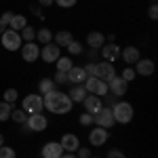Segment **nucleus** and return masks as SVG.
I'll use <instances>...</instances> for the list:
<instances>
[{"label":"nucleus","instance_id":"nucleus-9","mask_svg":"<svg viewBox=\"0 0 158 158\" xmlns=\"http://www.w3.org/2000/svg\"><path fill=\"white\" fill-rule=\"evenodd\" d=\"M59 57H61V49L55 42H49V44L40 47V59L44 61V63H55Z\"/></svg>","mask_w":158,"mask_h":158},{"label":"nucleus","instance_id":"nucleus-7","mask_svg":"<svg viewBox=\"0 0 158 158\" xmlns=\"http://www.w3.org/2000/svg\"><path fill=\"white\" fill-rule=\"evenodd\" d=\"M19 53H21V59L23 61L34 63V61L40 59V44H38L36 40H34V42H23L21 49H19Z\"/></svg>","mask_w":158,"mask_h":158},{"label":"nucleus","instance_id":"nucleus-32","mask_svg":"<svg viewBox=\"0 0 158 158\" xmlns=\"http://www.w3.org/2000/svg\"><path fill=\"white\" fill-rule=\"evenodd\" d=\"M135 76H137V74H135V70L131 68V65H127V68L122 70V74H120V78H122V80H127V82L135 80Z\"/></svg>","mask_w":158,"mask_h":158},{"label":"nucleus","instance_id":"nucleus-40","mask_svg":"<svg viewBox=\"0 0 158 158\" xmlns=\"http://www.w3.org/2000/svg\"><path fill=\"white\" fill-rule=\"evenodd\" d=\"M85 72H86V76H95V61H89V63H86Z\"/></svg>","mask_w":158,"mask_h":158},{"label":"nucleus","instance_id":"nucleus-1","mask_svg":"<svg viewBox=\"0 0 158 158\" xmlns=\"http://www.w3.org/2000/svg\"><path fill=\"white\" fill-rule=\"evenodd\" d=\"M42 103H44V110H49L51 114H57V116L70 114L72 108H74V101L68 97V93H63L59 89L42 95Z\"/></svg>","mask_w":158,"mask_h":158},{"label":"nucleus","instance_id":"nucleus-6","mask_svg":"<svg viewBox=\"0 0 158 158\" xmlns=\"http://www.w3.org/2000/svg\"><path fill=\"white\" fill-rule=\"evenodd\" d=\"M25 127L30 129V133H40V131H47L49 120H47V116L42 112L40 114H30L27 120H25Z\"/></svg>","mask_w":158,"mask_h":158},{"label":"nucleus","instance_id":"nucleus-35","mask_svg":"<svg viewBox=\"0 0 158 158\" xmlns=\"http://www.w3.org/2000/svg\"><path fill=\"white\" fill-rule=\"evenodd\" d=\"M57 6H61V9H72V6H76V2L78 0H53Z\"/></svg>","mask_w":158,"mask_h":158},{"label":"nucleus","instance_id":"nucleus-16","mask_svg":"<svg viewBox=\"0 0 158 158\" xmlns=\"http://www.w3.org/2000/svg\"><path fill=\"white\" fill-rule=\"evenodd\" d=\"M82 106H85V112L86 114H97L99 110L103 108V101H101V97H97V95H86L85 101H82Z\"/></svg>","mask_w":158,"mask_h":158},{"label":"nucleus","instance_id":"nucleus-33","mask_svg":"<svg viewBox=\"0 0 158 158\" xmlns=\"http://www.w3.org/2000/svg\"><path fill=\"white\" fill-rule=\"evenodd\" d=\"M0 158H17V152L9 146H0Z\"/></svg>","mask_w":158,"mask_h":158},{"label":"nucleus","instance_id":"nucleus-36","mask_svg":"<svg viewBox=\"0 0 158 158\" xmlns=\"http://www.w3.org/2000/svg\"><path fill=\"white\" fill-rule=\"evenodd\" d=\"M80 124L82 127H93V114H80Z\"/></svg>","mask_w":158,"mask_h":158},{"label":"nucleus","instance_id":"nucleus-10","mask_svg":"<svg viewBox=\"0 0 158 158\" xmlns=\"http://www.w3.org/2000/svg\"><path fill=\"white\" fill-rule=\"evenodd\" d=\"M108 91L112 93V95H116V97H124L127 91H129V82L122 80L120 76L116 74V76H112V78L108 80Z\"/></svg>","mask_w":158,"mask_h":158},{"label":"nucleus","instance_id":"nucleus-24","mask_svg":"<svg viewBox=\"0 0 158 158\" xmlns=\"http://www.w3.org/2000/svg\"><path fill=\"white\" fill-rule=\"evenodd\" d=\"M25 25H27V19H25L23 15H19V13H15L11 19V23H9V30H15V32H21Z\"/></svg>","mask_w":158,"mask_h":158},{"label":"nucleus","instance_id":"nucleus-19","mask_svg":"<svg viewBox=\"0 0 158 158\" xmlns=\"http://www.w3.org/2000/svg\"><path fill=\"white\" fill-rule=\"evenodd\" d=\"M89 78L85 72V68H80V65H72V70L68 72V82H72V85H85V80Z\"/></svg>","mask_w":158,"mask_h":158},{"label":"nucleus","instance_id":"nucleus-11","mask_svg":"<svg viewBox=\"0 0 158 158\" xmlns=\"http://www.w3.org/2000/svg\"><path fill=\"white\" fill-rule=\"evenodd\" d=\"M108 139H110V131L108 129H101V127H93L91 131H89V143L91 146H106L108 143Z\"/></svg>","mask_w":158,"mask_h":158},{"label":"nucleus","instance_id":"nucleus-18","mask_svg":"<svg viewBox=\"0 0 158 158\" xmlns=\"http://www.w3.org/2000/svg\"><path fill=\"white\" fill-rule=\"evenodd\" d=\"M135 74H139V76H152V74H154V70H156V65H154V61L152 59H143V57H141V59L137 61V63H135Z\"/></svg>","mask_w":158,"mask_h":158},{"label":"nucleus","instance_id":"nucleus-8","mask_svg":"<svg viewBox=\"0 0 158 158\" xmlns=\"http://www.w3.org/2000/svg\"><path fill=\"white\" fill-rule=\"evenodd\" d=\"M93 124L95 127H101V129H112L116 122H114V116H112V108H103L99 110L97 114L93 116Z\"/></svg>","mask_w":158,"mask_h":158},{"label":"nucleus","instance_id":"nucleus-23","mask_svg":"<svg viewBox=\"0 0 158 158\" xmlns=\"http://www.w3.org/2000/svg\"><path fill=\"white\" fill-rule=\"evenodd\" d=\"M36 42L40 44V47L53 42V32H51L49 27H40V30H36Z\"/></svg>","mask_w":158,"mask_h":158},{"label":"nucleus","instance_id":"nucleus-46","mask_svg":"<svg viewBox=\"0 0 158 158\" xmlns=\"http://www.w3.org/2000/svg\"><path fill=\"white\" fill-rule=\"evenodd\" d=\"M4 30H6V25H4V23H2V21H0V34H2Z\"/></svg>","mask_w":158,"mask_h":158},{"label":"nucleus","instance_id":"nucleus-39","mask_svg":"<svg viewBox=\"0 0 158 158\" xmlns=\"http://www.w3.org/2000/svg\"><path fill=\"white\" fill-rule=\"evenodd\" d=\"M76 152H78L76 158H91V150H89V148H78Z\"/></svg>","mask_w":158,"mask_h":158},{"label":"nucleus","instance_id":"nucleus-25","mask_svg":"<svg viewBox=\"0 0 158 158\" xmlns=\"http://www.w3.org/2000/svg\"><path fill=\"white\" fill-rule=\"evenodd\" d=\"M55 89H57V85L53 82V78H42V80L38 82V93H40V95H47V93L55 91Z\"/></svg>","mask_w":158,"mask_h":158},{"label":"nucleus","instance_id":"nucleus-30","mask_svg":"<svg viewBox=\"0 0 158 158\" xmlns=\"http://www.w3.org/2000/svg\"><path fill=\"white\" fill-rule=\"evenodd\" d=\"M2 97H4V101H6V103H15V101L19 99V91H17V89H6Z\"/></svg>","mask_w":158,"mask_h":158},{"label":"nucleus","instance_id":"nucleus-42","mask_svg":"<svg viewBox=\"0 0 158 158\" xmlns=\"http://www.w3.org/2000/svg\"><path fill=\"white\" fill-rule=\"evenodd\" d=\"M32 13L36 15L38 19H44V13H42V9H40L38 4H32Z\"/></svg>","mask_w":158,"mask_h":158},{"label":"nucleus","instance_id":"nucleus-17","mask_svg":"<svg viewBox=\"0 0 158 158\" xmlns=\"http://www.w3.org/2000/svg\"><path fill=\"white\" fill-rule=\"evenodd\" d=\"M120 59L124 61V63H129V65H131V63H137V61L141 59V53H139V49H137V47H122L120 49Z\"/></svg>","mask_w":158,"mask_h":158},{"label":"nucleus","instance_id":"nucleus-41","mask_svg":"<svg viewBox=\"0 0 158 158\" xmlns=\"http://www.w3.org/2000/svg\"><path fill=\"white\" fill-rule=\"evenodd\" d=\"M108 158H127V154H124V152H120V150H110V152H108Z\"/></svg>","mask_w":158,"mask_h":158},{"label":"nucleus","instance_id":"nucleus-45","mask_svg":"<svg viewBox=\"0 0 158 158\" xmlns=\"http://www.w3.org/2000/svg\"><path fill=\"white\" fill-rule=\"evenodd\" d=\"M61 158H76V154H70V152H63Z\"/></svg>","mask_w":158,"mask_h":158},{"label":"nucleus","instance_id":"nucleus-5","mask_svg":"<svg viewBox=\"0 0 158 158\" xmlns=\"http://www.w3.org/2000/svg\"><path fill=\"white\" fill-rule=\"evenodd\" d=\"M85 89L89 95H97V97H103V95H108V82L106 80H101L97 76H89L85 80Z\"/></svg>","mask_w":158,"mask_h":158},{"label":"nucleus","instance_id":"nucleus-22","mask_svg":"<svg viewBox=\"0 0 158 158\" xmlns=\"http://www.w3.org/2000/svg\"><path fill=\"white\" fill-rule=\"evenodd\" d=\"M72 40H74V36H72L70 30H59L57 34H53V42H55L59 49H61V47H68Z\"/></svg>","mask_w":158,"mask_h":158},{"label":"nucleus","instance_id":"nucleus-28","mask_svg":"<svg viewBox=\"0 0 158 158\" xmlns=\"http://www.w3.org/2000/svg\"><path fill=\"white\" fill-rule=\"evenodd\" d=\"M55 65H57V72H70V70H72V59H70V57H59V59L55 61Z\"/></svg>","mask_w":158,"mask_h":158},{"label":"nucleus","instance_id":"nucleus-21","mask_svg":"<svg viewBox=\"0 0 158 158\" xmlns=\"http://www.w3.org/2000/svg\"><path fill=\"white\" fill-rule=\"evenodd\" d=\"M103 44H106V36H103L101 32H89V34H86V47L99 51Z\"/></svg>","mask_w":158,"mask_h":158},{"label":"nucleus","instance_id":"nucleus-12","mask_svg":"<svg viewBox=\"0 0 158 158\" xmlns=\"http://www.w3.org/2000/svg\"><path fill=\"white\" fill-rule=\"evenodd\" d=\"M120 49L116 42H106L101 49H99V55H101V59L103 61H110V63H114L116 59H120Z\"/></svg>","mask_w":158,"mask_h":158},{"label":"nucleus","instance_id":"nucleus-38","mask_svg":"<svg viewBox=\"0 0 158 158\" xmlns=\"http://www.w3.org/2000/svg\"><path fill=\"white\" fill-rule=\"evenodd\" d=\"M148 17H150L152 21H156V19H158V4H150V9H148Z\"/></svg>","mask_w":158,"mask_h":158},{"label":"nucleus","instance_id":"nucleus-48","mask_svg":"<svg viewBox=\"0 0 158 158\" xmlns=\"http://www.w3.org/2000/svg\"><path fill=\"white\" fill-rule=\"evenodd\" d=\"M150 2H152V4H156V0H150Z\"/></svg>","mask_w":158,"mask_h":158},{"label":"nucleus","instance_id":"nucleus-14","mask_svg":"<svg viewBox=\"0 0 158 158\" xmlns=\"http://www.w3.org/2000/svg\"><path fill=\"white\" fill-rule=\"evenodd\" d=\"M61 154H63V148H61L59 141H47L40 150L42 158H61Z\"/></svg>","mask_w":158,"mask_h":158},{"label":"nucleus","instance_id":"nucleus-27","mask_svg":"<svg viewBox=\"0 0 158 158\" xmlns=\"http://www.w3.org/2000/svg\"><path fill=\"white\" fill-rule=\"evenodd\" d=\"M19 36H21L23 42H34V40H36V30H34L32 25H25L23 30L19 32Z\"/></svg>","mask_w":158,"mask_h":158},{"label":"nucleus","instance_id":"nucleus-15","mask_svg":"<svg viewBox=\"0 0 158 158\" xmlns=\"http://www.w3.org/2000/svg\"><path fill=\"white\" fill-rule=\"evenodd\" d=\"M61 148H63V152H70V154H76V150L80 148V139H78V135L74 133H65L61 137Z\"/></svg>","mask_w":158,"mask_h":158},{"label":"nucleus","instance_id":"nucleus-47","mask_svg":"<svg viewBox=\"0 0 158 158\" xmlns=\"http://www.w3.org/2000/svg\"><path fill=\"white\" fill-rule=\"evenodd\" d=\"M0 146H4V135L0 133Z\"/></svg>","mask_w":158,"mask_h":158},{"label":"nucleus","instance_id":"nucleus-34","mask_svg":"<svg viewBox=\"0 0 158 158\" xmlns=\"http://www.w3.org/2000/svg\"><path fill=\"white\" fill-rule=\"evenodd\" d=\"M53 82H55L57 86H59V85H68V74H65V72H55Z\"/></svg>","mask_w":158,"mask_h":158},{"label":"nucleus","instance_id":"nucleus-43","mask_svg":"<svg viewBox=\"0 0 158 158\" xmlns=\"http://www.w3.org/2000/svg\"><path fill=\"white\" fill-rule=\"evenodd\" d=\"M97 59H99V51L97 49H91V51H89V61H95V63H97Z\"/></svg>","mask_w":158,"mask_h":158},{"label":"nucleus","instance_id":"nucleus-44","mask_svg":"<svg viewBox=\"0 0 158 158\" xmlns=\"http://www.w3.org/2000/svg\"><path fill=\"white\" fill-rule=\"evenodd\" d=\"M36 4L40 6V9H47V6H51V4H55L53 0H36Z\"/></svg>","mask_w":158,"mask_h":158},{"label":"nucleus","instance_id":"nucleus-2","mask_svg":"<svg viewBox=\"0 0 158 158\" xmlns=\"http://www.w3.org/2000/svg\"><path fill=\"white\" fill-rule=\"evenodd\" d=\"M112 116H114V122H118V124H129L135 116V110L129 101H120L118 99L112 106Z\"/></svg>","mask_w":158,"mask_h":158},{"label":"nucleus","instance_id":"nucleus-31","mask_svg":"<svg viewBox=\"0 0 158 158\" xmlns=\"http://www.w3.org/2000/svg\"><path fill=\"white\" fill-rule=\"evenodd\" d=\"M65 49H68V53H70V55H80V53H82V44H80L78 40H72Z\"/></svg>","mask_w":158,"mask_h":158},{"label":"nucleus","instance_id":"nucleus-3","mask_svg":"<svg viewBox=\"0 0 158 158\" xmlns=\"http://www.w3.org/2000/svg\"><path fill=\"white\" fill-rule=\"evenodd\" d=\"M0 44L4 47L6 51H19L21 49V44H23V40H21V36H19V32H15V30H4L2 34H0Z\"/></svg>","mask_w":158,"mask_h":158},{"label":"nucleus","instance_id":"nucleus-26","mask_svg":"<svg viewBox=\"0 0 158 158\" xmlns=\"http://www.w3.org/2000/svg\"><path fill=\"white\" fill-rule=\"evenodd\" d=\"M15 110L13 103H6V101H0V122L11 120V112Z\"/></svg>","mask_w":158,"mask_h":158},{"label":"nucleus","instance_id":"nucleus-29","mask_svg":"<svg viewBox=\"0 0 158 158\" xmlns=\"http://www.w3.org/2000/svg\"><path fill=\"white\" fill-rule=\"evenodd\" d=\"M11 120L17 122V124H23V122L27 120V114H25L21 108H15V110L11 112Z\"/></svg>","mask_w":158,"mask_h":158},{"label":"nucleus","instance_id":"nucleus-37","mask_svg":"<svg viewBox=\"0 0 158 158\" xmlns=\"http://www.w3.org/2000/svg\"><path fill=\"white\" fill-rule=\"evenodd\" d=\"M13 15H15L13 11H4L2 15H0V21H2V23L9 27V23H11V19H13Z\"/></svg>","mask_w":158,"mask_h":158},{"label":"nucleus","instance_id":"nucleus-4","mask_svg":"<svg viewBox=\"0 0 158 158\" xmlns=\"http://www.w3.org/2000/svg\"><path fill=\"white\" fill-rule=\"evenodd\" d=\"M21 110H23L27 116H30V114H40V112L44 110L42 95H40V93H30V95L23 97V101H21Z\"/></svg>","mask_w":158,"mask_h":158},{"label":"nucleus","instance_id":"nucleus-49","mask_svg":"<svg viewBox=\"0 0 158 158\" xmlns=\"http://www.w3.org/2000/svg\"><path fill=\"white\" fill-rule=\"evenodd\" d=\"M91 158H93V156H91Z\"/></svg>","mask_w":158,"mask_h":158},{"label":"nucleus","instance_id":"nucleus-13","mask_svg":"<svg viewBox=\"0 0 158 158\" xmlns=\"http://www.w3.org/2000/svg\"><path fill=\"white\" fill-rule=\"evenodd\" d=\"M95 76L101 78V80H106L108 82L112 76H116V70H114V63H110V61H97L95 63Z\"/></svg>","mask_w":158,"mask_h":158},{"label":"nucleus","instance_id":"nucleus-20","mask_svg":"<svg viewBox=\"0 0 158 158\" xmlns=\"http://www.w3.org/2000/svg\"><path fill=\"white\" fill-rule=\"evenodd\" d=\"M86 95H89V93H86L85 85H72V89L68 91V97L72 99L74 103H82Z\"/></svg>","mask_w":158,"mask_h":158}]
</instances>
